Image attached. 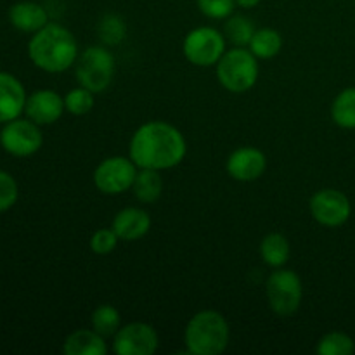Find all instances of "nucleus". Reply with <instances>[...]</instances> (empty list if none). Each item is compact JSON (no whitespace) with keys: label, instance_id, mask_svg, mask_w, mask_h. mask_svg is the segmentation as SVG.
Wrapping results in <instances>:
<instances>
[{"label":"nucleus","instance_id":"f3484780","mask_svg":"<svg viewBox=\"0 0 355 355\" xmlns=\"http://www.w3.org/2000/svg\"><path fill=\"white\" fill-rule=\"evenodd\" d=\"M107 350L106 338L94 329H76L62 343L64 355H106Z\"/></svg>","mask_w":355,"mask_h":355},{"label":"nucleus","instance_id":"bb28decb","mask_svg":"<svg viewBox=\"0 0 355 355\" xmlns=\"http://www.w3.org/2000/svg\"><path fill=\"white\" fill-rule=\"evenodd\" d=\"M196 6L208 19L225 21L234 14L236 0H196Z\"/></svg>","mask_w":355,"mask_h":355},{"label":"nucleus","instance_id":"9b49d317","mask_svg":"<svg viewBox=\"0 0 355 355\" xmlns=\"http://www.w3.org/2000/svg\"><path fill=\"white\" fill-rule=\"evenodd\" d=\"M159 347V338L151 324L134 321L123 324L113 336V352L116 355H153Z\"/></svg>","mask_w":355,"mask_h":355},{"label":"nucleus","instance_id":"ddd939ff","mask_svg":"<svg viewBox=\"0 0 355 355\" xmlns=\"http://www.w3.org/2000/svg\"><path fill=\"white\" fill-rule=\"evenodd\" d=\"M64 97L52 89H38L26 99L24 114L37 125H52L64 114Z\"/></svg>","mask_w":355,"mask_h":355},{"label":"nucleus","instance_id":"393cba45","mask_svg":"<svg viewBox=\"0 0 355 355\" xmlns=\"http://www.w3.org/2000/svg\"><path fill=\"white\" fill-rule=\"evenodd\" d=\"M97 33L104 45H118L127 37V23L118 14H104L97 26Z\"/></svg>","mask_w":355,"mask_h":355},{"label":"nucleus","instance_id":"c85d7f7f","mask_svg":"<svg viewBox=\"0 0 355 355\" xmlns=\"http://www.w3.org/2000/svg\"><path fill=\"white\" fill-rule=\"evenodd\" d=\"M19 198V186L9 172L0 168V214L10 210Z\"/></svg>","mask_w":355,"mask_h":355},{"label":"nucleus","instance_id":"412c9836","mask_svg":"<svg viewBox=\"0 0 355 355\" xmlns=\"http://www.w3.org/2000/svg\"><path fill=\"white\" fill-rule=\"evenodd\" d=\"M331 118L340 128L354 130L355 128V87H347L331 104Z\"/></svg>","mask_w":355,"mask_h":355},{"label":"nucleus","instance_id":"a211bd4d","mask_svg":"<svg viewBox=\"0 0 355 355\" xmlns=\"http://www.w3.org/2000/svg\"><path fill=\"white\" fill-rule=\"evenodd\" d=\"M163 187L165 184H163V177L158 170L139 168L130 191L139 203L153 205L162 198Z\"/></svg>","mask_w":355,"mask_h":355},{"label":"nucleus","instance_id":"c756f323","mask_svg":"<svg viewBox=\"0 0 355 355\" xmlns=\"http://www.w3.org/2000/svg\"><path fill=\"white\" fill-rule=\"evenodd\" d=\"M262 0H236V6L241 9H255Z\"/></svg>","mask_w":355,"mask_h":355},{"label":"nucleus","instance_id":"0eeeda50","mask_svg":"<svg viewBox=\"0 0 355 355\" xmlns=\"http://www.w3.org/2000/svg\"><path fill=\"white\" fill-rule=\"evenodd\" d=\"M227 51V40L220 30L214 26H198L187 31L182 42L184 58L198 68H210L220 61Z\"/></svg>","mask_w":355,"mask_h":355},{"label":"nucleus","instance_id":"2eb2a0df","mask_svg":"<svg viewBox=\"0 0 355 355\" xmlns=\"http://www.w3.org/2000/svg\"><path fill=\"white\" fill-rule=\"evenodd\" d=\"M151 217L144 208L127 207L114 215L111 227L120 241H137L151 231Z\"/></svg>","mask_w":355,"mask_h":355},{"label":"nucleus","instance_id":"6ab92c4d","mask_svg":"<svg viewBox=\"0 0 355 355\" xmlns=\"http://www.w3.org/2000/svg\"><path fill=\"white\" fill-rule=\"evenodd\" d=\"M260 257L263 262L272 269H279V267L286 266L290 260V241L281 232H269L266 238L260 243Z\"/></svg>","mask_w":355,"mask_h":355},{"label":"nucleus","instance_id":"5701e85b","mask_svg":"<svg viewBox=\"0 0 355 355\" xmlns=\"http://www.w3.org/2000/svg\"><path fill=\"white\" fill-rule=\"evenodd\" d=\"M90 328L103 335L104 338H113L121 328V314L113 305H99L90 315Z\"/></svg>","mask_w":355,"mask_h":355},{"label":"nucleus","instance_id":"aec40b11","mask_svg":"<svg viewBox=\"0 0 355 355\" xmlns=\"http://www.w3.org/2000/svg\"><path fill=\"white\" fill-rule=\"evenodd\" d=\"M248 49L255 54V58L267 61V59L276 58L281 52V49H283V37L274 28H259L253 33Z\"/></svg>","mask_w":355,"mask_h":355},{"label":"nucleus","instance_id":"dca6fc26","mask_svg":"<svg viewBox=\"0 0 355 355\" xmlns=\"http://www.w3.org/2000/svg\"><path fill=\"white\" fill-rule=\"evenodd\" d=\"M7 17H9L12 28L31 35L42 30L49 23L47 9L42 3L31 2V0H21V2L12 3L9 7Z\"/></svg>","mask_w":355,"mask_h":355},{"label":"nucleus","instance_id":"9d476101","mask_svg":"<svg viewBox=\"0 0 355 355\" xmlns=\"http://www.w3.org/2000/svg\"><path fill=\"white\" fill-rule=\"evenodd\" d=\"M309 210L318 224L324 227H340L352 215V205L345 193L326 187L312 194L309 201Z\"/></svg>","mask_w":355,"mask_h":355},{"label":"nucleus","instance_id":"7ed1b4c3","mask_svg":"<svg viewBox=\"0 0 355 355\" xmlns=\"http://www.w3.org/2000/svg\"><path fill=\"white\" fill-rule=\"evenodd\" d=\"M231 340V328L224 315L205 309L189 319L184 331V343L193 355H218L225 352Z\"/></svg>","mask_w":355,"mask_h":355},{"label":"nucleus","instance_id":"20e7f679","mask_svg":"<svg viewBox=\"0 0 355 355\" xmlns=\"http://www.w3.org/2000/svg\"><path fill=\"white\" fill-rule=\"evenodd\" d=\"M217 80L227 92L245 94L257 85L260 76L259 58L248 47H232L225 51L215 64Z\"/></svg>","mask_w":355,"mask_h":355},{"label":"nucleus","instance_id":"f257e3e1","mask_svg":"<svg viewBox=\"0 0 355 355\" xmlns=\"http://www.w3.org/2000/svg\"><path fill=\"white\" fill-rule=\"evenodd\" d=\"M187 155V142L175 125L163 120L142 123L132 134L128 156L139 168L170 170L179 166Z\"/></svg>","mask_w":355,"mask_h":355},{"label":"nucleus","instance_id":"b1692460","mask_svg":"<svg viewBox=\"0 0 355 355\" xmlns=\"http://www.w3.org/2000/svg\"><path fill=\"white\" fill-rule=\"evenodd\" d=\"M315 352L319 355H352L355 352V342L352 336L343 331L326 333L318 342Z\"/></svg>","mask_w":355,"mask_h":355},{"label":"nucleus","instance_id":"4468645a","mask_svg":"<svg viewBox=\"0 0 355 355\" xmlns=\"http://www.w3.org/2000/svg\"><path fill=\"white\" fill-rule=\"evenodd\" d=\"M28 94L23 82L9 71H0V123L16 120L24 113Z\"/></svg>","mask_w":355,"mask_h":355},{"label":"nucleus","instance_id":"4be33fe9","mask_svg":"<svg viewBox=\"0 0 355 355\" xmlns=\"http://www.w3.org/2000/svg\"><path fill=\"white\" fill-rule=\"evenodd\" d=\"M255 30L253 21L243 14H232L225 19L224 24L225 40L231 42L232 47H248Z\"/></svg>","mask_w":355,"mask_h":355},{"label":"nucleus","instance_id":"f8f14e48","mask_svg":"<svg viewBox=\"0 0 355 355\" xmlns=\"http://www.w3.org/2000/svg\"><path fill=\"white\" fill-rule=\"evenodd\" d=\"M267 156L262 149L253 146H243L234 149L225 162L229 177L238 182H253L266 173Z\"/></svg>","mask_w":355,"mask_h":355},{"label":"nucleus","instance_id":"1a4fd4ad","mask_svg":"<svg viewBox=\"0 0 355 355\" xmlns=\"http://www.w3.org/2000/svg\"><path fill=\"white\" fill-rule=\"evenodd\" d=\"M139 166L130 156H110L94 170V184L107 196H116L132 189Z\"/></svg>","mask_w":355,"mask_h":355},{"label":"nucleus","instance_id":"6e6552de","mask_svg":"<svg viewBox=\"0 0 355 355\" xmlns=\"http://www.w3.org/2000/svg\"><path fill=\"white\" fill-rule=\"evenodd\" d=\"M0 146L7 155L14 158H28L40 151L44 146V134L40 125L30 118H16L3 123L0 130Z\"/></svg>","mask_w":355,"mask_h":355},{"label":"nucleus","instance_id":"cd10ccee","mask_svg":"<svg viewBox=\"0 0 355 355\" xmlns=\"http://www.w3.org/2000/svg\"><path fill=\"white\" fill-rule=\"evenodd\" d=\"M120 238L116 236V232L113 231V227H103L97 229L92 236H90V252L96 253V255H110L111 252H114V248L118 246Z\"/></svg>","mask_w":355,"mask_h":355},{"label":"nucleus","instance_id":"423d86ee","mask_svg":"<svg viewBox=\"0 0 355 355\" xmlns=\"http://www.w3.org/2000/svg\"><path fill=\"white\" fill-rule=\"evenodd\" d=\"M266 295L274 314L279 318H291L297 314L302 305L304 284L295 270L279 267L267 277Z\"/></svg>","mask_w":355,"mask_h":355},{"label":"nucleus","instance_id":"39448f33","mask_svg":"<svg viewBox=\"0 0 355 355\" xmlns=\"http://www.w3.org/2000/svg\"><path fill=\"white\" fill-rule=\"evenodd\" d=\"M116 61L106 45H90L75 62V75L78 85L101 94L111 85L114 78Z\"/></svg>","mask_w":355,"mask_h":355},{"label":"nucleus","instance_id":"a878e982","mask_svg":"<svg viewBox=\"0 0 355 355\" xmlns=\"http://www.w3.org/2000/svg\"><path fill=\"white\" fill-rule=\"evenodd\" d=\"M94 103H96V94L82 85L75 87L64 96V107L73 116H83L92 111Z\"/></svg>","mask_w":355,"mask_h":355},{"label":"nucleus","instance_id":"f03ea898","mask_svg":"<svg viewBox=\"0 0 355 355\" xmlns=\"http://www.w3.org/2000/svg\"><path fill=\"white\" fill-rule=\"evenodd\" d=\"M26 51L33 66L52 75L68 71L80 55L78 42L71 30L51 21L31 35Z\"/></svg>","mask_w":355,"mask_h":355}]
</instances>
